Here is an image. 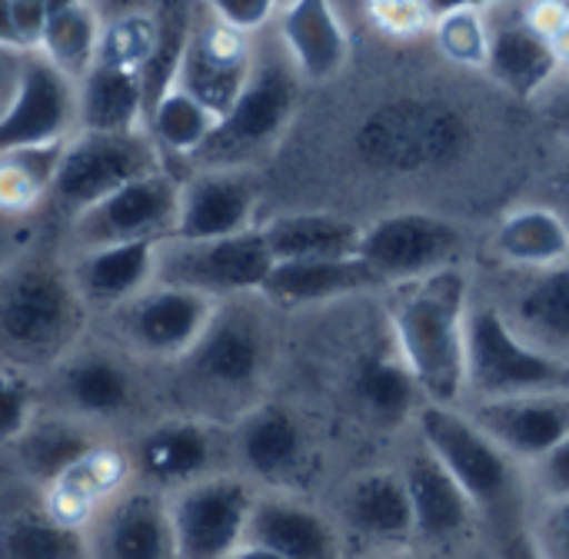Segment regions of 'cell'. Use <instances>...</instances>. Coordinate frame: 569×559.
<instances>
[{
  "mask_svg": "<svg viewBox=\"0 0 569 559\" xmlns=\"http://www.w3.org/2000/svg\"><path fill=\"white\" fill-rule=\"evenodd\" d=\"M370 559H420V557H413V553H397V550H387V553H380V557H370Z\"/></svg>",
  "mask_w": 569,
  "mask_h": 559,
  "instance_id": "obj_53",
  "label": "cell"
},
{
  "mask_svg": "<svg viewBox=\"0 0 569 559\" xmlns=\"http://www.w3.org/2000/svg\"><path fill=\"white\" fill-rule=\"evenodd\" d=\"M420 397L423 393L400 353H370L353 370V400L383 423L417 417Z\"/></svg>",
  "mask_w": 569,
  "mask_h": 559,
  "instance_id": "obj_36",
  "label": "cell"
},
{
  "mask_svg": "<svg viewBox=\"0 0 569 559\" xmlns=\"http://www.w3.org/2000/svg\"><path fill=\"white\" fill-rule=\"evenodd\" d=\"M160 240H120L87 247L70 267L80 300L97 310H117L157 280Z\"/></svg>",
  "mask_w": 569,
  "mask_h": 559,
  "instance_id": "obj_23",
  "label": "cell"
},
{
  "mask_svg": "<svg viewBox=\"0 0 569 559\" xmlns=\"http://www.w3.org/2000/svg\"><path fill=\"white\" fill-rule=\"evenodd\" d=\"M230 450L223 430L197 417H170L140 433L130 450L133 480L157 493H173L200 477L220 473L217 463Z\"/></svg>",
  "mask_w": 569,
  "mask_h": 559,
  "instance_id": "obj_13",
  "label": "cell"
},
{
  "mask_svg": "<svg viewBox=\"0 0 569 559\" xmlns=\"http://www.w3.org/2000/svg\"><path fill=\"white\" fill-rule=\"evenodd\" d=\"M147 123V90L143 73L97 60L77 80V127L100 133L143 130Z\"/></svg>",
  "mask_w": 569,
  "mask_h": 559,
  "instance_id": "obj_28",
  "label": "cell"
},
{
  "mask_svg": "<svg viewBox=\"0 0 569 559\" xmlns=\"http://www.w3.org/2000/svg\"><path fill=\"white\" fill-rule=\"evenodd\" d=\"M507 320L543 353L569 360V260L533 270L513 307H500Z\"/></svg>",
  "mask_w": 569,
  "mask_h": 559,
  "instance_id": "obj_30",
  "label": "cell"
},
{
  "mask_svg": "<svg viewBox=\"0 0 569 559\" xmlns=\"http://www.w3.org/2000/svg\"><path fill=\"white\" fill-rule=\"evenodd\" d=\"M77 127V83L47 57L33 53L20 63L13 93L0 110V153L67 140Z\"/></svg>",
  "mask_w": 569,
  "mask_h": 559,
  "instance_id": "obj_14",
  "label": "cell"
},
{
  "mask_svg": "<svg viewBox=\"0 0 569 559\" xmlns=\"http://www.w3.org/2000/svg\"><path fill=\"white\" fill-rule=\"evenodd\" d=\"M227 559H283V557H277L273 550H267V547H260V543H250V540H243L233 553Z\"/></svg>",
  "mask_w": 569,
  "mask_h": 559,
  "instance_id": "obj_51",
  "label": "cell"
},
{
  "mask_svg": "<svg viewBox=\"0 0 569 559\" xmlns=\"http://www.w3.org/2000/svg\"><path fill=\"white\" fill-rule=\"evenodd\" d=\"M90 559H180L167 497L147 487L120 493L90 527Z\"/></svg>",
  "mask_w": 569,
  "mask_h": 559,
  "instance_id": "obj_19",
  "label": "cell"
},
{
  "mask_svg": "<svg viewBox=\"0 0 569 559\" xmlns=\"http://www.w3.org/2000/svg\"><path fill=\"white\" fill-rule=\"evenodd\" d=\"M367 13L383 33L393 37H413L433 23L427 0H367Z\"/></svg>",
  "mask_w": 569,
  "mask_h": 559,
  "instance_id": "obj_43",
  "label": "cell"
},
{
  "mask_svg": "<svg viewBox=\"0 0 569 559\" xmlns=\"http://www.w3.org/2000/svg\"><path fill=\"white\" fill-rule=\"evenodd\" d=\"M63 143L67 140H53V143L0 153V213L3 217H23L53 193Z\"/></svg>",
  "mask_w": 569,
  "mask_h": 559,
  "instance_id": "obj_37",
  "label": "cell"
},
{
  "mask_svg": "<svg viewBox=\"0 0 569 559\" xmlns=\"http://www.w3.org/2000/svg\"><path fill=\"white\" fill-rule=\"evenodd\" d=\"M490 3H497V0H427V10H430V17L437 20V17L453 13V10H483V7H490Z\"/></svg>",
  "mask_w": 569,
  "mask_h": 559,
  "instance_id": "obj_49",
  "label": "cell"
},
{
  "mask_svg": "<svg viewBox=\"0 0 569 559\" xmlns=\"http://www.w3.org/2000/svg\"><path fill=\"white\" fill-rule=\"evenodd\" d=\"M37 420V390L23 370L0 363V447H13Z\"/></svg>",
  "mask_w": 569,
  "mask_h": 559,
  "instance_id": "obj_41",
  "label": "cell"
},
{
  "mask_svg": "<svg viewBox=\"0 0 569 559\" xmlns=\"http://www.w3.org/2000/svg\"><path fill=\"white\" fill-rule=\"evenodd\" d=\"M493 250L520 270H547L569 260V220L553 207L510 210L497 233Z\"/></svg>",
  "mask_w": 569,
  "mask_h": 559,
  "instance_id": "obj_33",
  "label": "cell"
},
{
  "mask_svg": "<svg viewBox=\"0 0 569 559\" xmlns=\"http://www.w3.org/2000/svg\"><path fill=\"white\" fill-rule=\"evenodd\" d=\"M100 37H103V23L97 7L90 0H70L50 10L37 53L47 57L63 77L77 83L97 63Z\"/></svg>",
  "mask_w": 569,
  "mask_h": 559,
  "instance_id": "obj_35",
  "label": "cell"
},
{
  "mask_svg": "<svg viewBox=\"0 0 569 559\" xmlns=\"http://www.w3.org/2000/svg\"><path fill=\"white\" fill-rule=\"evenodd\" d=\"M217 120L220 117L207 103H200L177 83L167 87L147 110V127L157 147L180 153V157H193L213 133Z\"/></svg>",
  "mask_w": 569,
  "mask_h": 559,
  "instance_id": "obj_38",
  "label": "cell"
},
{
  "mask_svg": "<svg viewBox=\"0 0 569 559\" xmlns=\"http://www.w3.org/2000/svg\"><path fill=\"white\" fill-rule=\"evenodd\" d=\"M560 390H563V393H569V360L563 363V380H560Z\"/></svg>",
  "mask_w": 569,
  "mask_h": 559,
  "instance_id": "obj_54",
  "label": "cell"
},
{
  "mask_svg": "<svg viewBox=\"0 0 569 559\" xmlns=\"http://www.w3.org/2000/svg\"><path fill=\"white\" fill-rule=\"evenodd\" d=\"M0 47H3V50H20V47H17L13 23H10V0H0Z\"/></svg>",
  "mask_w": 569,
  "mask_h": 559,
  "instance_id": "obj_50",
  "label": "cell"
},
{
  "mask_svg": "<svg viewBox=\"0 0 569 559\" xmlns=\"http://www.w3.org/2000/svg\"><path fill=\"white\" fill-rule=\"evenodd\" d=\"M420 443L450 470L473 507L487 517L507 520L520 497V463L457 403H420Z\"/></svg>",
  "mask_w": 569,
  "mask_h": 559,
  "instance_id": "obj_4",
  "label": "cell"
},
{
  "mask_svg": "<svg viewBox=\"0 0 569 559\" xmlns=\"http://www.w3.org/2000/svg\"><path fill=\"white\" fill-rule=\"evenodd\" d=\"M157 37H160V23L153 17H143V13L120 17L110 27H103L97 60L120 63V67L143 73V67L150 63V57L157 50Z\"/></svg>",
  "mask_w": 569,
  "mask_h": 559,
  "instance_id": "obj_40",
  "label": "cell"
},
{
  "mask_svg": "<svg viewBox=\"0 0 569 559\" xmlns=\"http://www.w3.org/2000/svg\"><path fill=\"white\" fill-rule=\"evenodd\" d=\"M263 240L273 260H330V257H357L360 227L340 213L327 210H300L280 213L260 223Z\"/></svg>",
  "mask_w": 569,
  "mask_h": 559,
  "instance_id": "obj_31",
  "label": "cell"
},
{
  "mask_svg": "<svg viewBox=\"0 0 569 559\" xmlns=\"http://www.w3.org/2000/svg\"><path fill=\"white\" fill-rule=\"evenodd\" d=\"M533 467V477H537V487L547 500H560L569 497V437L560 440L550 453H543Z\"/></svg>",
  "mask_w": 569,
  "mask_h": 559,
  "instance_id": "obj_47",
  "label": "cell"
},
{
  "mask_svg": "<svg viewBox=\"0 0 569 559\" xmlns=\"http://www.w3.org/2000/svg\"><path fill=\"white\" fill-rule=\"evenodd\" d=\"M247 540L283 559H340V533L333 523L320 510L287 493H257Z\"/></svg>",
  "mask_w": 569,
  "mask_h": 559,
  "instance_id": "obj_24",
  "label": "cell"
},
{
  "mask_svg": "<svg viewBox=\"0 0 569 559\" xmlns=\"http://www.w3.org/2000/svg\"><path fill=\"white\" fill-rule=\"evenodd\" d=\"M340 517L353 537L377 547H403L413 540V510L400 470H370L347 483Z\"/></svg>",
  "mask_w": 569,
  "mask_h": 559,
  "instance_id": "obj_26",
  "label": "cell"
},
{
  "mask_svg": "<svg viewBox=\"0 0 569 559\" xmlns=\"http://www.w3.org/2000/svg\"><path fill=\"white\" fill-rule=\"evenodd\" d=\"M273 253L260 223L217 240H160L157 280L200 290L213 300L260 297Z\"/></svg>",
  "mask_w": 569,
  "mask_h": 559,
  "instance_id": "obj_6",
  "label": "cell"
},
{
  "mask_svg": "<svg viewBox=\"0 0 569 559\" xmlns=\"http://www.w3.org/2000/svg\"><path fill=\"white\" fill-rule=\"evenodd\" d=\"M300 100V73L287 53L253 57L237 100L220 113L207 143L190 157L200 170H240L263 157L290 127Z\"/></svg>",
  "mask_w": 569,
  "mask_h": 559,
  "instance_id": "obj_3",
  "label": "cell"
},
{
  "mask_svg": "<svg viewBox=\"0 0 569 559\" xmlns=\"http://www.w3.org/2000/svg\"><path fill=\"white\" fill-rule=\"evenodd\" d=\"M250 70H253V47L247 33L230 30L207 10L203 13L193 10L173 83L220 117L243 90Z\"/></svg>",
  "mask_w": 569,
  "mask_h": 559,
  "instance_id": "obj_15",
  "label": "cell"
},
{
  "mask_svg": "<svg viewBox=\"0 0 569 559\" xmlns=\"http://www.w3.org/2000/svg\"><path fill=\"white\" fill-rule=\"evenodd\" d=\"M273 3H277V10H280V7H287L290 0H273Z\"/></svg>",
  "mask_w": 569,
  "mask_h": 559,
  "instance_id": "obj_56",
  "label": "cell"
},
{
  "mask_svg": "<svg viewBox=\"0 0 569 559\" xmlns=\"http://www.w3.org/2000/svg\"><path fill=\"white\" fill-rule=\"evenodd\" d=\"M153 170H160V147L150 133L80 130L70 133L63 143L50 197H57L70 213H80L97 200H103L107 193Z\"/></svg>",
  "mask_w": 569,
  "mask_h": 559,
  "instance_id": "obj_7",
  "label": "cell"
},
{
  "mask_svg": "<svg viewBox=\"0 0 569 559\" xmlns=\"http://www.w3.org/2000/svg\"><path fill=\"white\" fill-rule=\"evenodd\" d=\"M467 310L470 283L457 267L397 283L393 347L430 403H460L467 393Z\"/></svg>",
  "mask_w": 569,
  "mask_h": 559,
  "instance_id": "obj_1",
  "label": "cell"
},
{
  "mask_svg": "<svg viewBox=\"0 0 569 559\" xmlns=\"http://www.w3.org/2000/svg\"><path fill=\"white\" fill-rule=\"evenodd\" d=\"M380 287L373 270L360 257H330V260H273L260 297L267 303L303 310L317 303H330L360 290Z\"/></svg>",
  "mask_w": 569,
  "mask_h": 559,
  "instance_id": "obj_27",
  "label": "cell"
},
{
  "mask_svg": "<svg viewBox=\"0 0 569 559\" xmlns=\"http://www.w3.org/2000/svg\"><path fill=\"white\" fill-rule=\"evenodd\" d=\"M63 3H70V0H47V7H50V10H57V7H63Z\"/></svg>",
  "mask_w": 569,
  "mask_h": 559,
  "instance_id": "obj_55",
  "label": "cell"
},
{
  "mask_svg": "<svg viewBox=\"0 0 569 559\" xmlns=\"http://www.w3.org/2000/svg\"><path fill=\"white\" fill-rule=\"evenodd\" d=\"M467 413L503 447V453L527 467L569 437V393L563 390L473 400Z\"/></svg>",
  "mask_w": 569,
  "mask_h": 559,
  "instance_id": "obj_17",
  "label": "cell"
},
{
  "mask_svg": "<svg viewBox=\"0 0 569 559\" xmlns=\"http://www.w3.org/2000/svg\"><path fill=\"white\" fill-rule=\"evenodd\" d=\"M267 360H270V340L263 323L250 310L223 300L203 337L180 363L187 377L203 390L243 393L257 387V380L267 370Z\"/></svg>",
  "mask_w": 569,
  "mask_h": 559,
  "instance_id": "obj_12",
  "label": "cell"
},
{
  "mask_svg": "<svg viewBox=\"0 0 569 559\" xmlns=\"http://www.w3.org/2000/svg\"><path fill=\"white\" fill-rule=\"evenodd\" d=\"M533 559H569V497L547 500L530 533Z\"/></svg>",
  "mask_w": 569,
  "mask_h": 559,
  "instance_id": "obj_42",
  "label": "cell"
},
{
  "mask_svg": "<svg viewBox=\"0 0 569 559\" xmlns=\"http://www.w3.org/2000/svg\"><path fill=\"white\" fill-rule=\"evenodd\" d=\"M220 303L223 300H213L200 290L153 280L110 313L133 353L150 360H183L210 327Z\"/></svg>",
  "mask_w": 569,
  "mask_h": 559,
  "instance_id": "obj_10",
  "label": "cell"
},
{
  "mask_svg": "<svg viewBox=\"0 0 569 559\" xmlns=\"http://www.w3.org/2000/svg\"><path fill=\"white\" fill-rule=\"evenodd\" d=\"M547 40H550V47H553V53H557L560 70H569V10L567 17L547 33Z\"/></svg>",
  "mask_w": 569,
  "mask_h": 559,
  "instance_id": "obj_48",
  "label": "cell"
},
{
  "mask_svg": "<svg viewBox=\"0 0 569 559\" xmlns=\"http://www.w3.org/2000/svg\"><path fill=\"white\" fill-rule=\"evenodd\" d=\"M560 203H563V210H560V213L569 220V167L563 170V177H560Z\"/></svg>",
  "mask_w": 569,
  "mask_h": 559,
  "instance_id": "obj_52",
  "label": "cell"
},
{
  "mask_svg": "<svg viewBox=\"0 0 569 559\" xmlns=\"http://www.w3.org/2000/svg\"><path fill=\"white\" fill-rule=\"evenodd\" d=\"M463 250V233L453 220L427 210H397L370 227H360L357 257L380 283H410L443 267H453Z\"/></svg>",
  "mask_w": 569,
  "mask_h": 559,
  "instance_id": "obj_9",
  "label": "cell"
},
{
  "mask_svg": "<svg viewBox=\"0 0 569 559\" xmlns=\"http://www.w3.org/2000/svg\"><path fill=\"white\" fill-rule=\"evenodd\" d=\"M230 453L247 477L267 487H293L310 467V440L293 410L280 403L250 407L230 430Z\"/></svg>",
  "mask_w": 569,
  "mask_h": 559,
  "instance_id": "obj_16",
  "label": "cell"
},
{
  "mask_svg": "<svg viewBox=\"0 0 569 559\" xmlns=\"http://www.w3.org/2000/svg\"><path fill=\"white\" fill-rule=\"evenodd\" d=\"M210 17H217L220 23H227L237 33H257L260 27H267L277 13L273 0H197Z\"/></svg>",
  "mask_w": 569,
  "mask_h": 559,
  "instance_id": "obj_44",
  "label": "cell"
},
{
  "mask_svg": "<svg viewBox=\"0 0 569 559\" xmlns=\"http://www.w3.org/2000/svg\"><path fill=\"white\" fill-rule=\"evenodd\" d=\"M0 559H90V540L43 503L13 507L0 513Z\"/></svg>",
  "mask_w": 569,
  "mask_h": 559,
  "instance_id": "obj_34",
  "label": "cell"
},
{
  "mask_svg": "<svg viewBox=\"0 0 569 559\" xmlns=\"http://www.w3.org/2000/svg\"><path fill=\"white\" fill-rule=\"evenodd\" d=\"M47 17H50L47 0H10V23H13L20 50H27V53L40 50V37H43Z\"/></svg>",
  "mask_w": 569,
  "mask_h": 559,
  "instance_id": "obj_46",
  "label": "cell"
},
{
  "mask_svg": "<svg viewBox=\"0 0 569 559\" xmlns=\"http://www.w3.org/2000/svg\"><path fill=\"white\" fill-rule=\"evenodd\" d=\"M560 357L533 347L500 310V303H473L467 310V397L497 400L540 390H560Z\"/></svg>",
  "mask_w": 569,
  "mask_h": 559,
  "instance_id": "obj_5",
  "label": "cell"
},
{
  "mask_svg": "<svg viewBox=\"0 0 569 559\" xmlns=\"http://www.w3.org/2000/svg\"><path fill=\"white\" fill-rule=\"evenodd\" d=\"M437 47L447 60L463 67H483L490 53V27L480 10H453L433 20Z\"/></svg>",
  "mask_w": 569,
  "mask_h": 559,
  "instance_id": "obj_39",
  "label": "cell"
},
{
  "mask_svg": "<svg viewBox=\"0 0 569 559\" xmlns=\"http://www.w3.org/2000/svg\"><path fill=\"white\" fill-rule=\"evenodd\" d=\"M257 227V187L243 170H197L180 183L167 240H217Z\"/></svg>",
  "mask_w": 569,
  "mask_h": 559,
  "instance_id": "obj_18",
  "label": "cell"
},
{
  "mask_svg": "<svg viewBox=\"0 0 569 559\" xmlns=\"http://www.w3.org/2000/svg\"><path fill=\"white\" fill-rule=\"evenodd\" d=\"M400 477L413 510V537L427 543H453L473 530L480 510L423 443L407 457Z\"/></svg>",
  "mask_w": 569,
  "mask_h": 559,
  "instance_id": "obj_21",
  "label": "cell"
},
{
  "mask_svg": "<svg viewBox=\"0 0 569 559\" xmlns=\"http://www.w3.org/2000/svg\"><path fill=\"white\" fill-rule=\"evenodd\" d=\"M130 487H133L130 453L100 440L40 493H43V507L57 520L87 530Z\"/></svg>",
  "mask_w": 569,
  "mask_h": 559,
  "instance_id": "obj_20",
  "label": "cell"
},
{
  "mask_svg": "<svg viewBox=\"0 0 569 559\" xmlns=\"http://www.w3.org/2000/svg\"><path fill=\"white\" fill-rule=\"evenodd\" d=\"M87 303L70 270L50 260H20L0 273V360L7 367H57L80 347Z\"/></svg>",
  "mask_w": 569,
  "mask_h": 559,
  "instance_id": "obj_2",
  "label": "cell"
},
{
  "mask_svg": "<svg viewBox=\"0 0 569 559\" xmlns=\"http://www.w3.org/2000/svg\"><path fill=\"white\" fill-rule=\"evenodd\" d=\"M53 370L70 417L103 423L130 413L137 403V380L117 353L80 343Z\"/></svg>",
  "mask_w": 569,
  "mask_h": 559,
  "instance_id": "obj_22",
  "label": "cell"
},
{
  "mask_svg": "<svg viewBox=\"0 0 569 559\" xmlns=\"http://www.w3.org/2000/svg\"><path fill=\"white\" fill-rule=\"evenodd\" d=\"M180 183L163 170L130 180L93 207L73 213V240L80 250L120 240H167L177 217Z\"/></svg>",
  "mask_w": 569,
  "mask_h": 559,
  "instance_id": "obj_11",
  "label": "cell"
},
{
  "mask_svg": "<svg viewBox=\"0 0 569 559\" xmlns=\"http://www.w3.org/2000/svg\"><path fill=\"white\" fill-rule=\"evenodd\" d=\"M280 40L300 80L310 83L337 77L350 57V37L333 0H290L280 7Z\"/></svg>",
  "mask_w": 569,
  "mask_h": 559,
  "instance_id": "obj_25",
  "label": "cell"
},
{
  "mask_svg": "<svg viewBox=\"0 0 569 559\" xmlns=\"http://www.w3.org/2000/svg\"><path fill=\"white\" fill-rule=\"evenodd\" d=\"M483 70L503 90L533 103V97L560 73V63L550 40L537 27H530L527 17H520L490 30V53Z\"/></svg>",
  "mask_w": 569,
  "mask_h": 559,
  "instance_id": "obj_29",
  "label": "cell"
},
{
  "mask_svg": "<svg viewBox=\"0 0 569 559\" xmlns=\"http://www.w3.org/2000/svg\"><path fill=\"white\" fill-rule=\"evenodd\" d=\"M97 443L100 437L80 417H37L10 450L23 480L43 490Z\"/></svg>",
  "mask_w": 569,
  "mask_h": 559,
  "instance_id": "obj_32",
  "label": "cell"
},
{
  "mask_svg": "<svg viewBox=\"0 0 569 559\" xmlns=\"http://www.w3.org/2000/svg\"><path fill=\"white\" fill-rule=\"evenodd\" d=\"M253 500V487L230 473H210L167 493L180 559L230 557L247 540Z\"/></svg>",
  "mask_w": 569,
  "mask_h": 559,
  "instance_id": "obj_8",
  "label": "cell"
},
{
  "mask_svg": "<svg viewBox=\"0 0 569 559\" xmlns=\"http://www.w3.org/2000/svg\"><path fill=\"white\" fill-rule=\"evenodd\" d=\"M533 107L540 113V120L547 123L550 133H557L560 140L569 143V70H560L537 97Z\"/></svg>",
  "mask_w": 569,
  "mask_h": 559,
  "instance_id": "obj_45",
  "label": "cell"
}]
</instances>
